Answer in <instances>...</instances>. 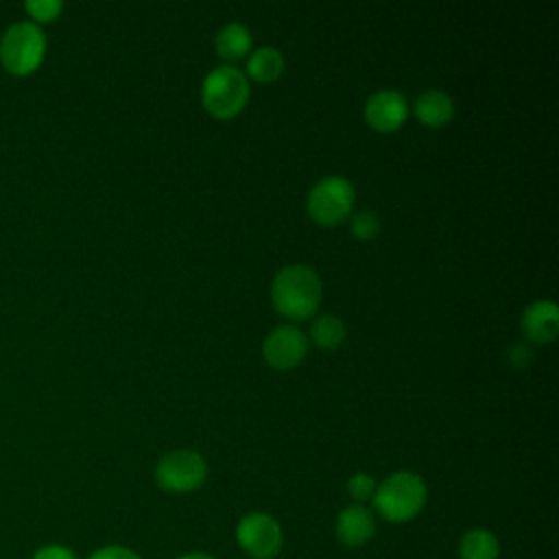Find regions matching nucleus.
<instances>
[{
	"label": "nucleus",
	"mask_w": 559,
	"mask_h": 559,
	"mask_svg": "<svg viewBox=\"0 0 559 559\" xmlns=\"http://www.w3.org/2000/svg\"><path fill=\"white\" fill-rule=\"evenodd\" d=\"M175 559H216V557H212V555L205 552V550H190V552H183V555H179V557H175Z\"/></svg>",
	"instance_id": "nucleus-23"
},
{
	"label": "nucleus",
	"mask_w": 559,
	"mask_h": 559,
	"mask_svg": "<svg viewBox=\"0 0 559 559\" xmlns=\"http://www.w3.org/2000/svg\"><path fill=\"white\" fill-rule=\"evenodd\" d=\"M428 500L426 480L408 469L393 472L382 483H378L371 498L373 513L391 524H404L415 520Z\"/></svg>",
	"instance_id": "nucleus-1"
},
{
	"label": "nucleus",
	"mask_w": 559,
	"mask_h": 559,
	"mask_svg": "<svg viewBox=\"0 0 559 559\" xmlns=\"http://www.w3.org/2000/svg\"><path fill=\"white\" fill-rule=\"evenodd\" d=\"M31 559H79L70 546L63 544H44L39 546Z\"/></svg>",
	"instance_id": "nucleus-21"
},
{
	"label": "nucleus",
	"mask_w": 559,
	"mask_h": 559,
	"mask_svg": "<svg viewBox=\"0 0 559 559\" xmlns=\"http://www.w3.org/2000/svg\"><path fill=\"white\" fill-rule=\"evenodd\" d=\"M310 338L323 352L336 349L345 341V323L334 314H321L310 325Z\"/></svg>",
	"instance_id": "nucleus-16"
},
{
	"label": "nucleus",
	"mask_w": 559,
	"mask_h": 559,
	"mask_svg": "<svg viewBox=\"0 0 559 559\" xmlns=\"http://www.w3.org/2000/svg\"><path fill=\"white\" fill-rule=\"evenodd\" d=\"M207 478V463L197 450H170L155 467V483L166 493H190L197 491Z\"/></svg>",
	"instance_id": "nucleus-5"
},
{
	"label": "nucleus",
	"mask_w": 559,
	"mask_h": 559,
	"mask_svg": "<svg viewBox=\"0 0 559 559\" xmlns=\"http://www.w3.org/2000/svg\"><path fill=\"white\" fill-rule=\"evenodd\" d=\"M87 559H142L133 548L122 544H107L96 548Z\"/></svg>",
	"instance_id": "nucleus-20"
},
{
	"label": "nucleus",
	"mask_w": 559,
	"mask_h": 559,
	"mask_svg": "<svg viewBox=\"0 0 559 559\" xmlns=\"http://www.w3.org/2000/svg\"><path fill=\"white\" fill-rule=\"evenodd\" d=\"M61 9H63V4L59 0H31V2H26V11L37 22L55 20L61 13Z\"/></svg>",
	"instance_id": "nucleus-19"
},
{
	"label": "nucleus",
	"mask_w": 559,
	"mask_h": 559,
	"mask_svg": "<svg viewBox=\"0 0 559 559\" xmlns=\"http://www.w3.org/2000/svg\"><path fill=\"white\" fill-rule=\"evenodd\" d=\"M408 116V100L402 92L384 87L373 92L365 103V120L376 131H395Z\"/></svg>",
	"instance_id": "nucleus-9"
},
{
	"label": "nucleus",
	"mask_w": 559,
	"mask_h": 559,
	"mask_svg": "<svg viewBox=\"0 0 559 559\" xmlns=\"http://www.w3.org/2000/svg\"><path fill=\"white\" fill-rule=\"evenodd\" d=\"M349 229H352V234H354L356 238L369 240V238H373V236L380 231V218H378V214L371 212V210H360V212H356V214L352 216Z\"/></svg>",
	"instance_id": "nucleus-18"
},
{
	"label": "nucleus",
	"mask_w": 559,
	"mask_h": 559,
	"mask_svg": "<svg viewBox=\"0 0 559 559\" xmlns=\"http://www.w3.org/2000/svg\"><path fill=\"white\" fill-rule=\"evenodd\" d=\"M236 544L251 559H275L284 546L282 524L264 511L245 513L236 524Z\"/></svg>",
	"instance_id": "nucleus-7"
},
{
	"label": "nucleus",
	"mask_w": 559,
	"mask_h": 559,
	"mask_svg": "<svg viewBox=\"0 0 559 559\" xmlns=\"http://www.w3.org/2000/svg\"><path fill=\"white\" fill-rule=\"evenodd\" d=\"M520 328L531 343H550L559 330V308L550 299H537L522 312Z\"/></svg>",
	"instance_id": "nucleus-11"
},
{
	"label": "nucleus",
	"mask_w": 559,
	"mask_h": 559,
	"mask_svg": "<svg viewBox=\"0 0 559 559\" xmlns=\"http://www.w3.org/2000/svg\"><path fill=\"white\" fill-rule=\"evenodd\" d=\"M214 48H216L218 57H223L227 61L242 59L251 50V33H249V28L245 24L229 22V24H225L216 33Z\"/></svg>",
	"instance_id": "nucleus-14"
},
{
	"label": "nucleus",
	"mask_w": 559,
	"mask_h": 559,
	"mask_svg": "<svg viewBox=\"0 0 559 559\" xmlns=\"http://www.w3.org/2000/svg\"><path fill=\"white\" fill-rule=\"evenodd\" d=\"M413 114L426 127H443L454 116V100L443 90H426L413 103Z\"/></svg>",
	"instance_id": "nucleus-12"
},
{
	"label": "nucleus",
	"mask_w": 559,
	"mask_h": 559,
	"mask_svg": "<svg viewBox=\"0 0 559 559\" xmlns=\"http://www.w3.org/2000/svg\"><path fill=\"white\" fill-rule=\"evenodd\" d=\"M46 39L39 26L31 22L13 24L0 41L2 66L13 74H31L44 59Z\"/></svg>",
	"instance_id": "nucleus-6"
},
{
	"label": "nucleus",
	"mask_w": 559,
	"mask_h": 559,
	"mask_svg": "<svg viewBox=\"0 0 559 559\" xmlns=\"http://www.w3.org/2000/svg\"><path fill=\"white\" fill-rule=\"evenodd\" d=\"M378 531V520L376 513L367 507V504H347L345 509H341V513L336 515L334 522V533L336 539L345 546V548H360L367 542L373 539Z\"/></svg>",
	"instance_id": "nucleus-10"
},
{
	"label": "nucleus",
	"mask_w": 559,
	"mask_h": 559,
	"mask_svg": "<svg viewBox=\"0 0 559 559\" xmlns=\"http://www.w3.org/2000/svg\"><path fill=\"white\" fill-rule=\"evenodd\" d=\"M271 301L286 319H308L319 308L321 280L306 264H288L273 277Z\"/></svg>",
	"instance_id": "nucleus-2"
},
{
	"label": "nucleus",
	"mask_w": 559,
	"mask_h": 559,
	"mask_svg": "<svg viewBox=\"0 0 559 559\" xmlns=\"http://www.w3.org/2000/svg\"><path fill=\"white\" fill-rule=\"evenodd\" d=\"M376 487H378L376 478L369 476V474H365V472H356V474H352V476L347 478V493H349V498H352L356 504L369 502V500L373 498V493H376Z\"/></svg>",
	"instance_id": "nucleus-17"
},
{
	"label": "nucleus",
	"mask_w": 559,
	"mask_h": 559,
	"mask_svg": "<svg viewBox=\"0 0 559 559\" xmlns=\"http://www.w3.org/2000/svg\"><path fill=\"white\" fill-rule=\"evenodd\" d=\"M201 100L207 114L227 120L242 111L249 100V81L236 66H216L203 79Z\"/></svg>",
	"instance_id": "nucleus-3"
},
{
	"label": "nucleus",
	"mask_w": 559,
	"mask_h": 559,
	"mask_svg": "<svg viewBox=\"0 0 559 559\" xmlns=\"http://www.w3.org/2000/svg\"><path fill=\"white\" fill-rule=\"evenodd\" d=\"M354 199L356 190L349 179L341 175H328L310 188L306 210L314 223L323 227H334L349 216Z\"/></svg>",
	"instance_id": "nucleus-4"
},
{
	"label": "nucleus",
	"mask_w": 559,
	"mask_h": 559,
	"mask_svg": "<svg viewBox=\"0 0 559 559\" xmlns=\"http://www.w3.org/2000/svg\"><path fill=\"white\" fill-rule=\"evenodd\" d=\"M284 70V57L273 46L255 48L247 57V74L255 81H275Z\"/></svg>",
	"instance_id": "nucleus-15"
},
{
	"label": "nucleus",
	"mask_w": 559,
	"mask_h": 559,
	"mask_svg": "<svg viewBox=\"0 0 559 559\" xmlns=\"http://www.w3.org/2000/svg\"><path fill=\"white\" fill-rule=\"evenodd\" d=\"M507 358H509V362H511L515 369H526V367L533 362V352H531L528 345L515 343V345L509 347Z\"/></svg>",
	"instance_id": "nucleus-22"
},
{
	"label": "nucleus",
	"mask_w": 559,
	"mask_h": 559,
	"mask_svg": "<svg viewBox=\"0 0 559 559\" xmlns=\"http://www.w3.org/2000/svg\"><path fill=\"white\" fill-rule=\"evenodd\" d=\"M459 557L461 559H498L500 539L496 537L493 531L485 526H472L459 539Z\"/></svg>",
	"instance_id": "nucleus-13"
},
{
	"label": "nucleus",
	"mask_w": 559,
	"mask_h": 559,
	"mask_svg": "<svg viewBox=\"0 0 559 559\" xmlns=\"http://www.w3.org/2000/svg\"><path fill=\"white\" fill-rule=\"evenodd\" d=\"M306 352H308V338L295 325L273 328L262 345L264 360L273 369H293L304 360Z\"/></svg>",
	"instance_id": "nucleus-8"
}]
</instances>
